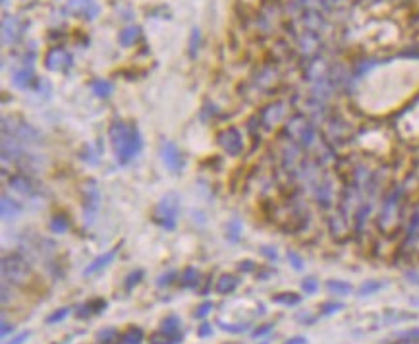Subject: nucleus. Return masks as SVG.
Masks as SVG:
<instances>
[{
  "instance_id": "nucleus-5",
  "label": "nucleus",
  "mask_w": 419,
  "mask_h": 344,
  "mask_svg": "<svg viewBox=\"0 0 419 344\" xmlns=\"http://www.w3.org/2000/svg\"><path fill=\"white\" fill-rule=\"evenodd\" d=\"M162 161H164V164H166V168H170L172 172H180L183 166L182 153H180V149H178L174 143H170V141H166V143L162 145Z\"/></svg>"
},
{
  "instance_id": "nucleus-28",
  "label": "nucleus",
  "mask_w": 419,
  "mask_h": 344,
  "mask_svg": "<svg viewBox=\"0 0 419 344\" xmlns=\"http://www.w3.org/2000/svg\"><path fill=\"white\" fill-rule=\"evenodd\" d=\"M176 279V271H168L166 275H161L159 277V280H157V286H161V288H164V286H168V284H172V280Z\"/></svg>"
},
{
  "instance_id": "nucleus-20",
  "label": "nucleus",
  "mask_w": 419,
  "mask_h": 344,
  "mask_svg": "<svg viewBox=\"0 0 419 344\" xmlns=\"http://www.w3.org/2000/svg\"><path fill=\"white\" fill-rule=\"evenodd\" d=\"M222 331H226V333H234V334H240L244 333L247 329V325H244V323H224V321H218L216 323Z\"/></svg>"
},
{
  "instance_id": "nucleus-13",
  "label": "nucleus",
  "mask_w": 419,
  "mask_h": 344,
  "mask_svg": "<svg viewBox=\"0 0 419 344\" xmlns=\"http://www.w3.org/2000/svg\"><path fill=\"white\" fill-rule=\"evenodd\" d=\"M182 338V334H166L162 331H157L149 336V344H178Z\"/></svg>"
},
{
  "instance_id": "nucleus-27",
  "label": "nucleus",
  "mask_w": 419,
  "mask_h": 344,
  "mask_svg": "<svg viewBox=\"0 0 419 344\" xmlns=\"http://www.w3.org/2000/svg\"><path fill=\"white\" fill-rule=\"evenodd\" d=\"M240 230H242L240 221H232V223L228 225V238H230L232 242H238V238H240Z\"/></svg>"
},
{
  "instance_id": "nucleus-36",
  "label": "nucleus",
  "mask_w": 419,
  "mask_h": 344,
  "mask_svg": "<svg viewBox=\"0 0 419 344\" xmlns=\"http://www.w3.org/2000/svg\"><path fill=\"white\" fill-rule=\"evenodd\" d=\"M10 331H14V327H12L10 323H6V321L2 323V336H6V334L10 333Z\"/></svg>"
},
{
  "instance_id": "nucleus-8",
  "label": "nucleus",
  "mask_w": 419,
  "mask_h": 344,
  "mask_svg": "<svg viewBox=\"0 0 419 344\" xmlns=\"http://www.w3.org/2000/svg\"><path fill=\"white\" fill-rule=\"evenodd\" d=\"M116 253H118V247H114V249H110V251H107V253H103V255H99L95 261H91V265L87 267L85 271H83V275L85 277H89V275H95V273H99L101 269H105V267H108L112 261H114V257H116Z\"/></svg>"
},
{
  "instance_id": "nucleus-3",
  "label": "nucleus",
  "mask_w": 419,
  "mask_h": 344,
  "mask_svg": "<svg viewBox=\"0 0 419 344\" xmlns=\"http://www.w3.org/2000/svg\"><path fill=\"white\" fill-rule=\"evenodd\" d=\"M178 211H180V197H178V194L170 192V194L164 195L161 201H159V205H157V209H155V221L162 228L174 230Z\"/></svg>"
},
{
  "instance_id": "nucleus-24",
  "label": "nucleus",
  "mask_w": 419,
  "mask_h": 344,
  "mask_svg": "<svg viewBox=\"0 0 419 344\" xmlns=\"http://www.w3.org/2000/svg\"><path fill=\"white\" fill-rule=\"evenodd\" d=\"M211 312H213V302H203V304L195 310L194 317L195 319H205V317H207Z\"/></svg>"
},
{
  "instance_id": "nucleus-11",
  "label": "nucleus",
  "mask_w": 419,
  "mask_h": 344,
  "mask_svg": "<svg viewBox=\"0 0 419 344\" xmlns=\"http://www.w3.org/2000/svg\"><path fill=\"white\" fill-rule=\"evenodd\" d=\"M143 340V331L139 327H128L120 334V344H141Z\"/></svg>"
},
{
  "instance_id": "nucleus-18",
  "label": "nucleus",
  "mask_w": 419,
  "mask_h": 344,
  "mask_svg": "<svg viewBox=\"0 0 419 344\" xmlns=\"http://www.w3.org/2000/svg\"><path fill=\"white\" fill-rule=\"evenodd\" d=\"M91 89H93V93H95L97 97H108V95L112 93V85H110L108 81H105V79L93 81V83H91Z\"/></svg>"
},
{
  "instance_id": "nucleus-26",
  "label": "nucleus",
  "mask_w": 419,
  "mask_h": 344,
  "mask_svg": "<svg viewBox=\"0 0 419 344\" xmlns=\"http://www.w3.org/2000/svg\"><path fill=\"white\" fill-rule=\"evenodd\" d=\"M329 290L336 292V294H350L352 292V286L350 284H344V282H329Z\"/></svg>"
},
{
  "instance_id": "nucleus-12",
  "label": "nucleus",
  "mask_w": 419,
  "mask_h": 344,
  "mask_svg": "<svg viewBox=\"0 0 419 344\" xmlns=\"http://www.w3.org/2000/svg\"><path fill=\"white\" fill-rule=\"evenodd\" d=\"M22 213V207L16 203V201H12L10 197H2V217L6 219V221H12V219H16V217Z\"/></svg>"
},
{
  "instance_id": "nucleus-25",
  "label": "nucleus",
  "mask_w": 419,
  "mask_h": 344,
  "mask_svg": "<svg viewBox=\"0 0 419 344\" xmlns=\"http://www.w3.org/2000/svg\"><path fill=\"white\" fill-rule=\"evenodd\" d=\"M29 77H31V72H27V70H23V72H18V74L14 75V83H16V87H27V83H29Z\"/></svg>"
},
{
  "instance_id": "nucleus-19",
  "label": "nucleus",
  "mask_w": 419,
  "mask_h": 344,
  "mask_svg": "<svg viewBox=\"0 0 419 344\" xmlns=\"http://www.w3.org/2000/svg\"><path fill=\"white\" fill-rule=\"evenodd\" d=\"M10 186H14L16 190H20L23 194H29L31 192V184L25 176H12L10 178Z\"/></svg>"
},
{
  "instance_id": "nucleus-1",
  "label": "nucleus",
  "mask_w": 419,
  "mask_h": 344,
  "mask_svg": "<svg viewBox=\"0 0 419 344\" xmlns=\"http://www.w3.org/2000/svg\"><path fill=\"white\" fill-rule=\"evenodd\" d=\"M110 141L116 151V159L120 162H129L143 147V141L135 126H128L124 122H116L110 126Z\"/></svg>"
},
{
  "instance_id": "nucleus-31",
  "label": "nucleus",
  "mask_w": 419,
  "mask_h": 344,
  "mask_svg": "<svg viewBox=\"0 0 419 344\" xmlns=\"http://www.w3.org/2000/svg\"><path fill=\"white\" fill-rule=\"evenodd\" d=\"M338 310H342V304H324L322 306V313H334Z\"/></svg>"
},
{
  "instance_id": "nucleus-37",
  "label": "nucleus",
  "mask_w": 419,
  "mask_h": 344,
  "mask_svg": "<svg viewBox=\"0 0 419 344\" xmlns=\"http://www.w3.org/2000/svg\"><path fill=\"white\" fill-rule=\"evenodd\" d=\"M288 257H290L292 261H294V267H296V269H301V259L298 257V255H294V253H290Z\"/></svg>"
},
{
  "instance_id": "nucleus-7",
  "label": "nucleus",
  "mask_w": 419,
  "mask_h": 344,
  "mask_svg": "<svg viewBox=\"0 0 419 344\" xmlns=\"http://www.w3.org/2000/svg\"><path fill=\"white\" fill-rule=\"evenodd\" d=\"M70 64H72V56L64 49H53L46 54V68L51 70H64Z\"/></svg>"
},
{
  "instance_id": "nucleus-4",
  "label": "nucleus",
  "mask_w": 419,
  "mask_h": 344,
  "mask_svg": "<svg viewBox=\"0 0 419 344\" xmlns=\"http://www.w3.org/2000/svg\"><path fill=\"white\" fill-rule=\"evenodd\" d=\"M218 143L222 145V149L228 155H240L242 147H244V141H242V134L236 128H226L218 134Z\"/></svg>"
},
{
  "instance_id": "nucleus-38",
  "label": "nucleus",
  "mask_w": 419,
  "mask_h": 344,
  "mask_svg": "<svg viewBox=\"0 0 419 344\" xmlns=\"http://www.w3.org/2000/svg\"><path fill=\"white\" fill-rule=\"evenodd\" d=\"M286 344H307V340H305L303 336H296V338H290Z\"/></svg>"
},
{
  "instance_id": "nucleus-34",
  "label": "nucleus",
  "mask_w": 419,
  "mask_h": 344,
  "mask_svg": "<svg viewBox=\"0 0 419 344\" xmlns=\"http://www.w3.org/2000/svg\"><path fill=\"white\" fill-rule=\"evenodd\" d=\"M270 331H272V325H263L261 329H255V331H253V336H255V338H259V336H263V334L270 333Z\"/></svg>"
},
{
  "instance_id": "nucleus-15",
  "label": "nucleus",
  "mask_w": 419,
  "mask_h": 344,
  "mask_svg": "<svg viewBox=\"0 0 419 344\" xmlns=\"http://www.w3.org/2000/svg\"><path fill=\"white\" fill-rule=\"evenodd\" d=\"M180 284H182L183 288H194V286H197L199 284V273L194 267H188L182 273V277H180Z\"/></svg>"
},
{
  "instance_id": "nucleus-39",
  "label": "nucleus",
  "mask_w": 419,
  "mask_h": 344,
  "mask_svg": "<svg viewBox=\"0 0 419 344\" xmlns=\"http://www.w3.org/2000/svg\"><path fill=\"white\" fill-rule=\"evenodd\" d=\"M263 253L270 259H276V251H270V247H265V249H263Z\"/></svg>"
},
{
  "instance_id": "nucleus-35",
  "label": "nucleus",
  "mask_w": 419,
  "mask_h": 344,
  "mask_svg": "<svg viewBox=\"0 0 419 344\" xmlns=\"http://www.w3.org/2000/svg\"><path fill=\"white\" fill-rule=\"evenodd\" d=\"M240 271L251 273V271H255V263H253V261H242V263H240Z\"/></svg>"
},
{
  "instance_id": "nucleus-32",
  "label": "nucleus",
  "mask_w": 419,
  "mask_h": 344,
  "mask_svg": "<svg viewBox=\"0 0 419 344\" xmlns=\"http://www.w3.org/2000/svg\"><path fill=\"white\" fill-rule=\"evenodd\" d=\"M303 290L307 292V294H313V292L317 290V282L313 279H307L305 282H303Z\"/></svg>"
},
{
  "instance_id": "nucleus-21",
  "label": "nucleus",
  "mask_w": 419,
  "mask_h": 344,
  "mask_svg": "<svg viewBox=\"0 0 419 344\" xmlns=\"http://www.w3.org/2000/svg\"><path fill=\"white\" fill-rule=\"evenodd\" d=\"M141 279H143V271H141V269L133 271V273H129L128 279H126V282H124V288H126V290H131L133 286H137V284H139Z\"/></svg>"
},
{
  "instance_id": "nucleus-2",
  "label": "nucleus",
  "mask_w": 419,
  "mask_h": 344,
  "mask_svg": "<svg viewBox=\"0 0 419 344\" xmlns=\"http://www.w3.org/2000/svg\"><path fill=\"white\" fill-rule=\"evenodd\" d=\"M2 277H4V282L23 286L31 280V267L22 255L10 253L2 257Z\"/></svg>"
},
{
  "instance_id": "nucleus-6",
  "label": "nucleus",
  "mask_w": 419,
  "mask_h": 344,
  "mask_svg": "<svg viewBox=\"0 0 419 344\" xmlns=\"http://www.w3.org/2000/svg\"><path fill=\"white\" fill-rule=\"evenodd\" d=\"M68 10H72L77 16H83V18L93 20L99 14V6L93 0H70L68 2Z\"/></svg>"
},
{
  "instance_id": "nucleus-16",
  "label": "nucleus",
  "mask_w": 419,
  "mask_h": 344,
  "mask_svg": "<svg viewBox=\"0 0 419 344\" xmlns=\"http://www.w3.org/2000/svg\"><path fill=\"white\" fill-rule=\"evenodd\" d=\"M137 37H139V29L137 27H128V29H124L120 33V45L129 47V45H133L137 41Z\"/></svg>"
},
{
  "instance_id": "nucleus-40",
  "label": "nucleus",
  "mask_w": 419,
  "mask_h": 344,
  "mask_svg": "<svg viewBox=\"0 0 419 344\" xmlns=\"http://www.w3.org/2000/svg\"><path fill=\"white\" fill-rule=\"evenodd\" d=\"M261 344H269V342H261Z\"/></svg>"
},
{
  "instance_id": "nucleus-33",
  "label": "nucleus",
  "mask_w": 419,
  "mask_h": 344,
  "mask_svg": "<svg viewBox=\"0 0 419 344\" xmlns=\"http://www.w3.org/2000/svg\"><path fill=\"white\" fill-rule=\"evenodd\" d=\"M27 338H29V331H25V333H20L18 336H14V338L10 340V344H23Z\"/></svg>"
},
{
  "instance_id": "nucleus-9",
  "label": "nucleus",
  "mask_w": 419,
  "mask_h": 344,
  "mask_svg": "<svg viewBox=\"0 0 419 344\" xmlns=\"http://www.w3.org/2000/svg\"><path fill=\"white\" fill-rule=\"evenodd\" d=\"M238 284H240L238 277H234V275H222L220 279L216 280L215 290L218 294H232L238 288Z\"/></svg>"
},
{
  "instance_id": "nucleus-29",
  "label": "nucleus",
  "mask_w": 419,
  "mask_h": 344,
  "mask_svg": "<svg viewBox=\"0 0 419 344\" xmlns=\"http://www.w3.org/2000/svg\"><path fill=\"white\" fill-rule=\"evenodd\" d=\"M197 334H199L201 338H207V336H211V334H213V325H209V323H203V325L197 329Z\"/></svg>"
},
{
  "instance_id": "nucleus-17",
  "label": "nucleus",
  "mask_w": 419,
  "mask_h": 344,
  "mask_svg": "<svg viewBox=\"0 0 419 344\" xmlns=\"http://www.w3.org/2000/svg\"><path fill=\"white\" fill-rule=\"evenodd\" d=\"M272 302L274 304H280V306H296V304H300V296L298 294H292V292H284V294L272 296Z\"/></svg>"
},
{
  "instance_id": "nucleus-14",
  "label": "nucleus",
  "mask_w": 419,
  "mask_h": 344,
  "mask_svg": "<svg viewBox=\"0 0 419 344\" xmlns=\"http://www.w3.org/2000/svg\"><path fill=\"white\" fill-rule=\"evenodd\" d=\"M180 327H182V321L178 315H168L166 319H162L161 323V331L166 334H180Z\"/></svg>"
},
{
  "instance_id": "nucleus-22",
  "label": "nucleus",
  "mask_w": 419,
  "mask_h": 344,
  "mask_svg": "<svg viewBox=\"0 0 419 344\" xmlns=\"http://www.w3.org/2000/svg\"><path fill=\"white\" fill-rule=\"evenodd\" d=\"M51 230L53 232H58V234H64L66 230H68V221H66L64 217H54L53 223H51Z\"/></svg>"
},
{
  "instance_id": "nucleus-30",
  "label": "nucleus",
  "mask_w": 419,
  "mask_h": 344,
  "mask_svg": "<svg viewBox=\"0 0 419 344\" xmlns=\"http://www.w3.org/2000/svg\"><path fill=\"white\" fill-rule=\"evenodd\" d=\"M379 288H381V284H371V282H369V284H363V286H361L359 294H361V296H365V294H371V292L379 290Z\"/></svg>"
},
{
  "instance_id": "nucleus-23",
  "label": "nucleus",
  "mask_w": 419,
  "mask_h": 344,
  "mask_svg": "<svg viewBox=\"0 0 419 344\" xmlns=\"http://www.w3.org/2000/svg\"><path fill=\"white\" fill-rule=\"evenodd\" d=\"M68 315H70V308H62V310H56V312H54L53 315H49V317H46V323H49V325H53V323H60V321H64Z\"/></svg>"
},
{
  "instance_id": "nucleus-10",
  "label": "nucleus",
  "mask_w": 419,
  "mask_h": 344,
  "mask_svg": "<svg viewBox=\"0 0 419 344\" xmlns=\"http://www.w3.org/2000/svg\"><path fill=\"white\" fill-rule=\"evenodd\" d=\"M107 308V302L105 300H93V302H87L85 306H81L79 310H77V317L79 319H85V317H89V315H93V313H101L103 310Z\"/></svg>"
}]
</instances>
